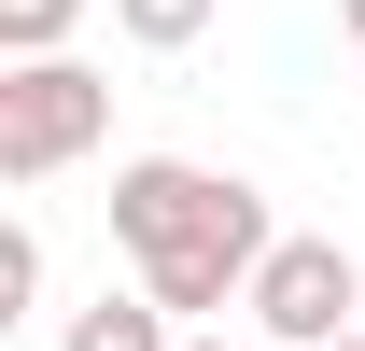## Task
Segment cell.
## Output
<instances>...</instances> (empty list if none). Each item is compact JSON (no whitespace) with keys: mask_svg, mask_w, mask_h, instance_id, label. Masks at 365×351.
<instances>
[{"mask_svg":"<svg viewBox=\"0 0 365 351\" xmlns=\"http://www.w3.org/2000/svg\"><path fill=\"white\" fill-rule=\"evenodd\" d=\"M98 127H113V85H98V71H71V56H14V71H0V183L71 169Z\"/></svg>","mask_w":365,"mask_h":351,"instance_id":"obj_1","label":"cell"},{"mask_svg":"<svg viewBox=\"0 0 365 351\" xmlns=\"http://www.w3.org/2000/svg\"><path fill=\"white\" fill-rule=\"evenodd\" d=\"M267 253H281V239H267V197L225 183V211L197 225V239L140 253V295H155V309H225V295H253V267H267Z\"/></svg>","mask_w":365,"mask_h":351,"instance_id":"obj_2","label":"cell"},{"mask_svg":"<svg viewBox=\"0 0 365 351\" xmlns=\"http://www.w3.org/2000/svg\"><path fill=\"white\" fill-rule=\"evenodd\" d=\"M351 309H365V267L337 253V239H281V253L253 267V323H267V337H295V351L351 337Z\"/></svg>","mask_w":365,"mask_h":351,"instance_id":"obj_3","label":"cell"},{"mask_svg":"<svg viewBox=\"0 0 365 351\" xmlns=\"http://www.w3.org/2000/svg\"><path fill=\"white\" fill-rule=\"evenodd\" d=\"M211 211H225V169H182V155L113 169V239H127V253H169V239H197Z\"/></svg>","mask_w":365,"mask_h":351,"instance_id":"obj_4","label":"cell"},{"mask_svg":"<svg viewBox=\"0 0 365 351\" xmlns=\"http://www.w3.org/2000/svg\"><path fill=\"white\" fill-rule=\"evenodd\" d=\"M71 351H169V309L155 295H98L85 323H71Z\"/></svg>","mask_w":365,"mask_h":351,"instance_id":"obj_5","label":"cell"},{"mask_svg":"<svg viewBox=\"0 0 365 351\" xmlns=\"http://www.w3.org/2000/svg\"><path fill=\"white\" fill-rule=\"evenodd\" d=\"M113 14H127V43H155V56H182L211 29V0H113Z\"/></svg>","mask_w":365,"mask_h":351,"instance_id":"obj_6","label":"cell"},{"mask_svg":"<svg viewBox=\"0 0 365 351\" xmlns=\"http://www.w3.org/2000/svg\"><path fill=\"white\" fill-rule=\"evenodd\" d=\"M71 14H85V0H0V43H14V56H56Z\"/></svg>","mask_w":365,"mask_h":351,"instance_id":"obj_7","label":"cell"},{"mask_svg":"<svg viewBox=\"0 0 365 351\" xmlns=\"http://www.w3.org/2000/svg\"><path fill=\"white\" fill-rule=\"evenodd\" d=\"M29 295H43V239L14 225V239H0V309H29Z\"/></svg>","mask_w":365,"mask_h":351,"instance_id":"obj_8","label":"cell"},{"mask_svg":"<svg viewBox=\"0 0 365 351\" xmlns=\"http://www.w3.org/2000/svg\"><path fill=\"white\" fill-rule=\"evenodd\" d=\"M337 14H351V43H365V0H337Z\"/></svg>","mask_w":365,"mask_h":351,"instance_id":"obj_9","label":"cell"},{"mask_svg":"<svg viewBox=\"0 0 365 351\" xmlns=\"http://www.w3.org/2000/svg\"><path fill=\"white\" fill-rule=\"evenodd\" d=\"M182 351H239V337H182Z\"/></svg>","mask_w":365,"mask_h":351,"instance_id":"obj_10","label":"cell"},{"mask_svg":"<svg viewBox=\"0 0 365 351\" xmlns=\"http://www.w3.org/2000/svg\"><path fill=\"white\" fill-rule=\"evenodd\" d=\"M323 351H365V337H323Z\"/></svg>","mask_w":365,"mask_h":351,"instance_id":"obj_11","label":"cell"}]
</instances>
